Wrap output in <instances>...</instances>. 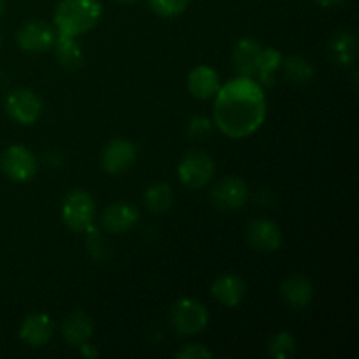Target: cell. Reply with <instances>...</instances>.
<instances>
[{
  "mask_svg": "<svg viewBox=\"0 0 359 359\" xmlns=\"http://www.w3.org/2000/svg\"><path fill=\"white\" fill-rule=\"evenodd\" d=\"M137 160V147L132 140L128 139H112L107 146L102 149L100 165L107 174H123L128 170Z\"/></svg>",
  "mask_w": 359,
  "mask_h": 359,
  "instance_id": "10",
  "label": "cell"
},
{
  "mask_svg": "<svg viewBox=\"0 0 359 359\" xmlns=\"http://www.w3.org/2000/svg\"><path fill=\"white\" fill-rule=\"evenodd\" d=\"M209 309L195 298H181L174 304L170 321L179 335H198L209 326Z\"/></svg>",
  "mask_w": 359,
  "mask_h": 359,
  "instance_id": "5",
  "label": "cell"
},
{
  "mask_svg": "<svg viewBox=\"0 0 359 359\" xmlns=\"http://www.w3.org/2000/svg\"><path fill=\"white\" fill-rule=\"evenodd\" d=\"M221 88L219 74L209 65H198L188 74V91L196 100H210Z\"/></svg>",
  "mask_w": 359,
  "mask_h": 359,
  "instance_id": "16",
  "label": "cell"
},
{
  "mask_svg": "<svg viewBox=\"0 0 359 359\" xmlns=\"http://www.w3.org/2000/svg\"><path fill=\"white\" fill-rule=\"evenodd\" d=\"M266 118L263 86L252 77L238 76L214 97V125L230 139H245L262 128Z\"/></svg>",
  "mask_w": 359,
  "mask_h": 359,
  "instance_id": "1",
  "label": "cell"
},
{
  "mask_svg": "<svg viewBox=\"0 0 359 359\" xmlns=\"http://www.w3.org/2000/svg\"><path fill=\"white\" fill-rule=\"evenodd\" d=\"M175 358L179 359H212V351L202 344H186L184 347L175 353Z\"/></svg>",
  "mask_w": 359,
  "mask_h": 359,
  "instance_id": "27",
  "label": "cell"
},
{
  "mask_svg": "<svg viewBox=\"0 0 359 359\" xmlns=\"http://www.w3.org/2000/svg\"><path fill=\"white\" fill-rule=\"evenodd\" d=\"M214 174H216V161L205 151H188L177 165L179 181L188 189L205 188L212 181Z\"/></svg>",
  "mask_w": 359,
  "mask_h": 359,
  "instance_id": "3",
  "label": "cell"
},
{
  "mask_svg": "<svg viewBox=\"0 0 359 359\" xmlns=\"http://www.w3.org/2000/svg\"><path fill=\"white\" fill-rule=\"evenodd\" d=\"M245 238H248V244L258 252H276L283 245L280 228L266 217L252 219L245 231Z\"/></svg>",
  "mask_w": 359,
  "mask_h": 359,
  "instance_id": "11",
  "label": "cell"
},
{
  "mask_svg": "<svg viewBox=\"0 0 359 359\" xmlns=\"http://www.w3.org/2000/svg\"><path fill=\"white\" fill-rule=\"evenodd\" d=\"M280 69L284 70L286 79L293 84H309L314 77V65L304 56L293 55L283 60Z\"/></svg>",
  "mask_w": 359,
  "mask_h": 359,
  "instance_id": "23",
  "label": "cell"
},
{
  "mask_svg": "<svg viewBox=\"0 0 359 359\" xmlns=\"http://www.w3.org/2000/svg\"><path fill=\"white\" fill-rule=\"evenodd\" d=\"M55 333L53 319L46 312H32L20 326V339L30 347H44Z\"/></svg>",
  "mask_w": 359,
  "mask_h": 359,
  "instance_id": "13",
  "label": "cell"
},
{
  "mask_svg": "<svg viewBox=\"0 0 359 359\" xmlns=\"http://www.w3.org/2000/svg\"><path fill=\"white\" fill-rule=\"evenodd\" d=\"M139 209L130 202H114L102 212V226L112 235L126 233L139 223Z\"/></svg>",
  "mask_w": 359,
  "mask_h": 359,
  "instance_id": "12",
  "label": "cell"
},
{
  "mask_svg": "<svg viewBox=\"0 0 359 359\" xmlns=\"http://www.w3.org/2000/svg\"><path fill=\"white\" fill-rule=\"evenodd\" d=\"M280 297L294 311H305L314 300V286L304 276H291L280 284Z\"/></svg>",
  "mask_w": 359,
  "mask_h": 359,
  "instance_id": "17",
  "label": "cell"
},
{
  "mask_svg": "<svg viewBox=\"0 0 359 359\" xmlns=\"http://www.w3.org/2000/svg\"><path fill=\"white\" fill-rule=\"evenodd\" d=\"M0 44H2V34H0Z\"/></svg>",
  "mask_w": 359,
  "mask_h": 359,
  "instance_id": "33",
  "label": "cell"
},
{
  "mask_svg": "<svg viewBox=\"0 0 359 359\" xmlns=\"http://www.w3.org/2000/svg\"><path fill=\"white\" fill-rule=\"evenodd\" d=\"M358 39L353 30H342L330 42V56L339 67H351L356 62Z\"/></svg>",
  "mask_w": 359,
  "mask_h": 359,
  "instance_id": "19",
  "label": "cell"
},
{
  "mask_svg": "<svg viewBox=\"0 0 359 359\" xmlns=\"http://www.w3.org/2000/svg\"><path fill=\"white\" fill-rule=\"evenodd\" d=\"M97 214V203L88 191L74 189L62 203V221L70 231L84 233L93 224Z\"/></svg>",
  "mask_w": 359,
  "mask_h": 359,
  "instance_id": "4",
  "label": "cell"
},
{
  "mask_svg": "<svg viewBox=\"0 0 359 359\" xmlns=\"http://www.w3.org/2000/svg\"><path fill=\"white\" fill-rule=\"evenodd\" d=\"M249 200V186L242 177H224L210 191V202L219 210H241Z\"/></svg>",
  "mask_w": 359,
  "mask_h": 359,
  "instance_id": "9",
  "label": "cell"
},
{
  "mask_svg": "<svg viewBox=\"0 0 359 359\" xmlns=\"http://www.w3.org/2000/svg\"><path fill=\"white\" fill-rule=\"evenodd\" d=\"M93 321L84 311H72L60 326L62 339L65 340L67 346L74 347V349H79L83 344L90 342V339L93 337Z\"/></svg>",
  "mask_w": 359,
  "mask_h": 359,
  "instance_id": "14",
  "label": "cell"
},
{
  "mask_svg": "<svg viewBox=\"0 0 359 359\" xmlns=\"http://www.w3.org/2000/svg\"><path fill=\"white\" fill-rule=\"evenodd\" d=\"M283 63V55L276 48H263L258 62V72H256V81L263 88H272L276 84V72L280 69Z\"/></svg>",
  "mask_w": 359,
  "mask_h": 359,
  "instance_id": "21",
  "label": "cell"
},
{
  "mask_svg": "<svg viewBox=\"0 0 359 359\" xmlns=\"http://www.w3.org/2000/svg\"><path fill=\"white\" fill-rule=\"evenodd\" d=\"M297 353V340L290 332H279L269 342V354L277 359L293 358Z\"/></svg>",
  "mask_w": 359,
  "mask_h": 359,
  "instance_id": "24",
  "label": "cell"
},
{
  "mask_svg": "<svg viewBox=\"0 0 359 359\" xmlns=\"http://www.w3.org/2000/svg\"><path fill=\"white\" fill-rule=\"evenodd\" d=\"M144 203L153 214H163L174 203V189L167 182H154L144 193Z\"/></svg>",
  "mask_w": 359,
  "mask_h": 359,
  "instance_id": "22",
  "label": "cell"
},
{
  "mask_svg": "<svg viewBox=\"0 0 359 359\" xmlns=\"http://www.w3.org/2000/svg\"><path fill=\"white\" fill-rule=\"evenodd\" d=\"M100 18L102 4L98 0H60L53 23L58 35L77 39L93 30Z\"/></svg>",
  "mask_w": 359,
  "mask_h": 359,
  "instance_id": "2",
  "label": "cell"
},
{
  "mask_svg": "<svg viewBox=\"0 0 359 359\" xmlns=\"http://www.w3.org/2000/svg\"><path fill=\"white\" fill-rule=\"evenodd\" d=\"M262 49L263 46L252 37H242L241 41H237L231 58H233V65L237 69L238 76L256 79Z\"/></svg>",
  "mask_w": 359,
  "mask_h": 359,
  "instance_id": "18",
  "label": "cell"
},
{
  "mask_svg": "<svg viewBox=\"0 0 359 359\" xmlns=\"http://www.w3.org/2000/svg\"><path fill=\"white\" fill-rule=\"evenodd\" d=\"M114 2L123 4V6H132V4H137L139 0H114Z\"/></svg>",
  "mask_w": 359,
  "mask_h": 359,
  "instance_id": "31",
  "label": "cell"
},
{
  "mask_svg": "<svg viewBox=\"0 0 359 359\" xmlns=\"http://www.w3.org/2000/svg\"><path fill=\"white\" fill-rule=\"evenodd\" d=\"M4 11H6V0H0V16L4 14Z\"/></svg>",
  "mask_w": 359,
  "mask_h": 359,
  "instance_id": "32",
  "label": "cell"
},
{
  "mask_svg": "<svg viewBox=\"0 0 359 359\" xmlns=\"http://www.w3.org/2000/svg\"><path fill=\"white\" fill-rule=\"evenodd\" d=\"M56 30L44 20H28L20 27L16 42L25 53H46L55 46Z\"/></svg>",
  "mask_w": 359,
  "mask_h": 359,
  "instance_id": "8",
  "label": "cell"
},
{
  "mask_svg": "<svg viewBox=\"0 0 359 359\" xmlns=\"http://www.w3.org/2000/svg\"><path fill=\"white\" fill-rule=\"evenodd\" d=\"M151 11L161 18L181 16L189 7L191 0H147Z\"/></svg>",
  "mask_w": 359,
  "mask_h": 359,
  "instance_id": "25",
  "label": "cell"
},
{
  "mask_svg": "<svg viewBox=\"0 0 359 359\" xmlns=\"http://www.w3.org/2000/svg\"><path fill=\"white\" fill-rule=\"evenodd\" d=\"M210 294L224 307L235 309L244 302L245 294H248V286L242 277L235 276V273H223L212 283Z\"/></svg>",
  "mask_w": 359,
  "mask_h": 359,
  "instance_id": "15",
  "label": "cell"
},
{
  "mask_svg": "<svg viewBox=\"0 0 359 359\" xmlns=\"http://www.w3.org/2000/svg\"><path fill=\"white\" fill-rule=\"evenodd\" d=\"M0 170L14 182H30L37 175V158L23 144H13L0 156Z\"/></svg>",
  "mask_w": 359,
  "mask_h": 359,
  "instance_id": "6",
  "label": "cell"
},
{
  "mask_svg": "<svg viewBox=\"0 0 359 359\" xmlns=\"http://www.w3.org/2000/svg\"><path fill=\"white\" fill-rule=\"evenodd\" d=\"M53 48L56 49V58L63 69L76 70L81 69L84 62V55L81 46L77 44L76 37H67V35L56 34V41Z\"/></svg>",
  "mask_w": 359,
  "mask_h": 359,
  "instance_id": "20",
  "label": "cell"
},
{
  "mask_svg": "<svg viewBox=\"0 0 359 359\" xmlns=\"http://www.w3.org/2000/svg\"><path fill=\"white\" fill-rule=\"evenodd\" d=\"M6 112L20 125L30 126L41 118L42 100L35 91L28 88H16L7 95Z\"/></svg>",
  "mask_w": 359,
  "mask_h": 359,
  "instance_id": "7",
  "label": "cell"
},
{
  "mask_svg": "<svg viewBox=\"0 0 359 359\" xmlns=\"http://www.w3.org/2000/svg\"><path fill=\"white\" fill-rule=\"evenodd\" d=\"M79 351H81V354H83L84 358H90V359H93V358H97V356H98V351L95 349V347L91 346L90 342L83 344V346L79 347Z\"/></svg>",
  "mask_w": 359,
  "mask_h": 359,
  "instance_id": "29",
  "label": "cell"
},
{
  "mask_svg": "<svg viewBox=\"0 0 359 359\" xmlns=\"http://www.w3.org/2000/svg\"><path fill=\"white\" fill-rule=\"evenodd\" d=\"M212 133V121L207 116H193L186 126V135L193 140H203Z\"/></svg>",
  "mask_w": 359,
  "mask_h": 359,
  "instance_id": "26",
  "label": "cell"
},
{
  "mask_svg": "<svg viewBox=\"0 0 359 359\" xmlns=\"http://www.w3.org/2000/svg\"><path fill=\"white\" fill-rule=\"evenodd\" d=\"M314 2L321 7H333V6H339V4H342L344 0H314Z\"/></svg>",
  "mask_w": 359,
  "mask_h": 359,
  "instance_id": "30",
  "label": "cell"
},
{
  "mask_svg": "<svg viewBox=\"0 0 359 359\" xmlns=\"http://www.w3.org/2000/svg\"><path fill=\"white\" fill-rule=\"evenodd\" d=\"M84 233L88 235L86 242H88V248H90V252L93 258L97 259H102L105 256V242H104V237L100 235V231L95 228V224H91L90 228H88Z\"/></svg>",
  "mask_w": 359,
  "mask_h": 359,
  "instance_id": "28",
  "label": "cell"
}]
</instances>
